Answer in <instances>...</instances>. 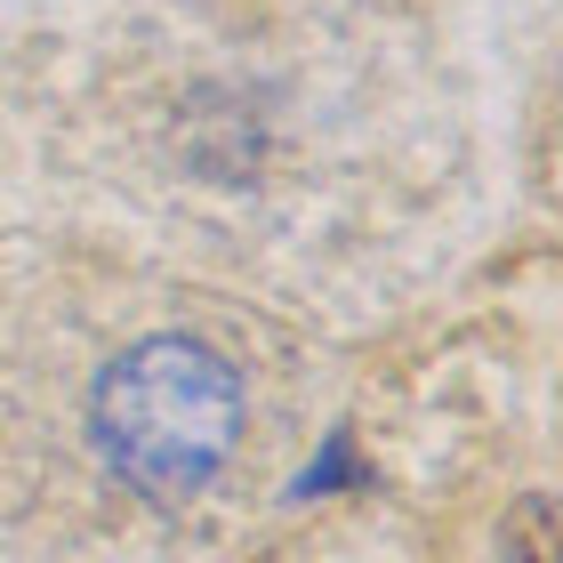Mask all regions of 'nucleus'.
Returning <instances> with one entry per match:
<instances>
[{
    "mask_svg": "<svg viewBox=\"0 0 563 563\" xmlns=\"http://www.w3.org/2000/svg\"><path fill=\"white\" fill-rule=\"evenodd\" d=\"M242 427V387L201 339H145L97 387V443L153 499L201 492Z\"/></svg>",
    "mask_w": 563,
    "mask_h": 563,
    "instance_id": "1",
    "label": "nucleus"
}]
</instances>
